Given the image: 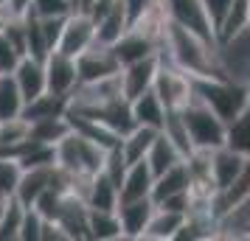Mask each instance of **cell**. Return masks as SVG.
Instances as JSON below:
<instances>
[{"label": "cell", "instance_id": "6da1fadb", "mask_svg": "<svg viewBox=\"0 0 250 241\" xmlns=\"http://www.w3.org/2000/svg\"><path fill=\"white\" fill-rule=\"evenodd\" d=\"M160 56L174 62L191 79H233L222 65L216 42L194 34V31H188V28H183L177 23H171V20H169V28H166Z\"/></svg>", "mask_w": 250, "mask_h": 241}, {"label": "cell", "instance_id": "7a4b0ae2", "mask_svg": "<svg viewBox=\"0 0 250 241\" xmlns=\"http://www.w3.org/2000/svg\"><path fill=\"white\" fill-rule=\"evenodd\" d=\"M194 93L225 124L250 107V87L242 79H194Z\"/></svg>", "mask_w": 250, "mask_h": 241}, {"label": "cell", "instance_id": "3957f363", "mask_svg": "<svg viewBox=\"0 0 250 241\" xmlns=\"http://www.w3.org/2000/svg\"><path fill=\"white\" fill-rule=\"evenodd\" d=\"M183 124L188 129V138H191L194 149H205L214 151L219 146H225V121L208 107V104L194 93V98L180 110Z\"/></svg>", "mask_w": 250, "mask_h": 241}, {"label": "cell", "instance_id": "277c9868", "mask_svg": "<svg viewBox=\"0 0 250 241\" xmlns=\"http://www.w3.org/2000/svg\"><path fill=\"white\" fill-rule=\"evenodd\" d=\"M54 149H57V166L65 168L68 174H73V177H93V174H99L104 166V154H107V149H102L99 143H93L87 138H82L79 132H73V129L59 140Z\"/></svg>", "mask_w": 250, "mask_h": 241}, {"label": "cell", "instance_id": "5b68a950", "mask_svg": "<svg viewBox=\"0 0 250 241\" xmlns=\"http://www.w3.org/2000/svg\"><path fill=\"white\" fill-rule=\"evenodd\" d=\"M152 90L158 93V98L163 101L166 110H183L194 98V79L186 70L177 68L174 62H169L166 56H160Z\"/></svg>", "mask_w": 250, "mask_h": 241}, {"label": "cell", "instance_id": "8992f818", "mask_svg": "<svg viewBox=\"0 0 250 241\" xmlns=\"http://www.w3.org/2000/svg\"><path fill=\"white\" fill-rule=\"evenodd\" d=\"M76 70H79V84H84V81H99L121 73V62L115 56L113 45H104L96 39L90 48H84L76 56Z\"/></svg>", "mask_w": 250, "mask_h": 241}, {"label": "cell", "instance_id": "52a82bcc", "mask_svg": "<svg viewBox=\"0 0 250 241\" xmlns=\"http://www.w3.org/2000/svg\"><path fill=\"white\" fill-rule=\"evenodd\" d=\"M93 42H96V20L87 12H70L65 25H62L57 51H62V54H68V56L76 59Z\"/></svg>", "mask_w": 250, "mask_h": 241}, {"label": "cell", "instance_id": "ba28073f", "mask_svg": "<svg viewBox=\"0 0 250 241\" xmlns=\"http://www.w3.org/2000/svg\"><path fill=\"white\" fill-rule=\"evenodd\" d=\"M45 84H48V93L70 98V93L76 90V84H79L76 59L54 48L45 56Z\"/></svg>", "mask_w": 250, "mask_h": 241}, {"label": "cell", "instance_id": "9c48e42d", "mask_svg": "<svg viewBox=\"0 0 250 241\" xmlns=\"http://www.w3.org/2000/svg\"><path fill=\"white\" fill-rule=\"evenodd\" d=\"M163 3H166V12H169L171 23H177L183 28L194 31V34L216 42V31L211 25V20H208V14H205L203 0H163Z\"/></svg>", "mask_w": 250, "mask_h": 241}, {"label": "cell", "instance_id": "30bf717a", "mask_svg": "<svg viewBox=\"0 0 250 241\" xmlns=\"http://www.w3.org/2000/svg\"><path fill=\"white\" fill-rule=\"evenodd\" d=\"M158 65H160V54L155 56H146V59H138V62H129L121 68V90L124 95L132 101L135 95L146 93L152 84H155V73H158Z\"/></svg>", "mask_w": 250, "mask_h": 241}, {"label": "cell", "instance_id": "8fae6325", "mask_svg": "<svg viewBox=\"0 0 250 241\" xmlns=\"http://www.w3.org/2000/svg\"><path fill=\"white\" fill-rule=\"evenodd\" d=\"M118 222H121V233L124 239L144 241V230H146L149 219L155 213V202L152 196L146 199H129V202H118Z\"/></svg>", "mask_w": 250, "mask_h": 241}, {"label": "cell", "instance_id": "7c38bea8", "mask_svg": "<svg viewBox=\"0 0 250 241\" xmlns=\"http://www.w3.org/2000/svg\"><path fill=\"white\" fill-rule=\"evenodd\" d=\"M17 87L23 93L25 104L34 101L37 95H42L48 90L45 84V59H34V56H23L17 62V68L12 70Z\"/></svg>", "mask_w": 250, "mask_h": 241}, {"label": "cell", "instance_id": "4fadbf2b", "mask_svg": "<svg viewBox=\"0 0 250 241\" xmlns=\"http://www.w3.org/2000/svg\"><path fill=\"white\" fill-rule=\"evenodd\" d=\"M152 183H155V174L149 171L146 160L129 163L124 180H121V188H118V202L146 199V196H152Z\"/></svg>", "mask_w": 250, "mask_h": 241}, {"label": "cell", "instance_id": "5bb4252c", "mask_svg": "<svg viewBox=\"0 0 250 241\" xmlns=\"http://www.w3.org/2000/svg\"><path fill=\"white\" fill-rule=\"evenodd\" d=\"M248 157H242L239 151L228 149V146H219V149L211 151V177H214L216 191H222L239 177V171L245 168Z\"/></svg>", "mask_w": 250, "mask_h": 241}, {"label": "cell", "instance_id": "9a60e30c", "mask_svg": "<svg viewBox=\"0 0 250 241\" xmlns=\"http://www.w3.org/2000/svg\"><path fill=\"white\" fill-rule=\"evenodd\" d=\"M113 51H115V56H118V62H121V68L129 65V62H138V59H146V56L160 54V48L155 45L149 37L135 31V28H126L124 34H121V39L113 45Z\"/></svg>", "mask_w": 250, "mask_h": 241}, {"label": "cell", "instance_id": "2e32d148", "mask_svg": "<svg viewBox=\"0 0 250 241\" xmlns=\"http://www.w3.org/2000/svg\"><path fill=\"white\" fill-rule=\"evenodd\" d=\"M51 171H54V166H48V168H23L17 191H14V199L23 207H31L51 188Z\"/></svg>", "mask_w": 250, "mask_h": 241}, {"label": "cell", "instance_id": "e0dca14e", "mask_svg": "<svg viewBox=\"0 0 250 241\" xmlns=\"http://www.w3.org/2000/svg\"><path fill=\"white\" fill-rule=\"evenodd\" d=\"M188 185H191V177H188V166L183 160V163H177V166H171L169 171H163V174L155 177V183H152V202L158 205V202L169 199V196L186 194Z\"/></svg>", "mask_w": 250, "mask_h": 241}, {"label": "cell", "instance_id": "ac0fdd59", "mask_svg": "<svg viewBox=\"0 0 250 241\" xmlns=\"http://www.w3.org/2000/svg\"><path fill=\"white\" fill-rule=\"evenodd\" d=\"M146 166H149V171L155 174H163V171H169L171 166H177V163H183L186 160V154H183L174 143H171L163 132H158L155 135V140H152V146H149V151H146Z\"/></svg>", "mask_w": 250, "mask_h": 241}, {"label": "cell", "instance_id": "d6986e66", "mask_svg": "<svg viewBox=\"0 0 250 241\" xmlns=\"http://www.w3.org/2000/svg\"><path fill=\"white\" fill-rule=\"evenodd\" d=\"M129 107H132V118H135V124H141V127L160 129L163 127V121H166V107H163V101L158 98V93L152 90V87H149L146 93L135 95V98L129 101Z\"/></svg>", "mask_w": 250, "mask_h": 241}, {"label": "cell", "instance_id": "ffe728a7", "mask_svg": "<svg viewBox=\"0 0 250 241\" xmlns=\"http://www.w3.org/2000/svg\"><path fill=\"white\" fill-rule=\"evenodd\" d=\"M183 219H186V213H180V210H166V207L155 205V213H152L146 230H144V239H149V241H174L177 230L183 227Z\"/></svg>", "mask_w": 250, "mask_h": 241}, {"label": "cell", "instance_id": "44dd1931", "mask_svg": "<svg viewBox=\"0 0 250 241\" xmlns=\"http://www.w3.org/2000/svg\"><path fill=\"white\" fill-rule=\"evenodd\" d=\"M126 28H129L126 6H124V0H115L110 6V12L104 14L102 20H96V39L104 42V45H115Z\"/></svg>", "mask_w": 250, "mask_h": 241}, {"label": "cell", "instance_id": "7402d4cb", "mask_svg": "<svg viewBox=\"0 0 250 241\" xmlns=\"http://www.w3.org/2000/svg\"><path fill=\"white\" fill-rule=\"evenodd\" d=\"M87 233L96 241H118L124 239L118 210H102V207H87Z\"/></svg>", "mask_w": 250, "mask_h": 241}, {"label": "cell", "instance_id": "603a6c76", "mask_svg": "<svg viewBox=\"0 0 250 241\" xmlns=\"http://www.w3.org/2000/svg\"><path fill=\"white\" fill-rule=\"evenodd\" d=\"M70 132V121L68 112L65 115H51V118H37L28 121V138L37 143H45V146H57L59 140Z\"/></svg>", "mask_w": 250, "mask_h": 241}, {"label": "cell", "instance_id": "cb8c5ba5", "mask_svg": "<svg viewBox=\"0 0 250 241\" xmlns=\"http://www.w3.org/2000/svg\"><path fill=\"white\" fill-rule=\"evenodd\" d=\"M248 28H250V0H233L228 14H225V20L216 28V45L239 37L242 31H248Z\"/></svg>", "mask_w": 250, "mask_h": 241}, {"label": "cell", "instance_id": "d4e9b609", "mask_svg": "<svg viewBox=\"0 0 250 241\" xmlns=\"http://www.w3.org/2000/svg\"><path fill=\"white\" fill-rule=\"evenodd\" d=\"M87 207H102V210H115L118 207V185L107 177L104 171L93 174L87 196H84Z\"/></svg>", "mask_w": 250, "mask_h": 241}, {"label": "cell", "instance_id": "484cf974", "mask_svg": "<svg viewBox=\"0 0 250 241\" xmlns=\"http://www.w3.org/2000/svg\"><path fill=\"white\" fill-rule=\"evenodd\" d=\"M158 132H160V129L141 127V124H138L132 132H126L124 138H121V154H124L126 166L146 157V151H149V146H152V140H155V135H158Z\"/></svg>", "mask_w": 250, "mask_h": 241}, {"label": "cell", "instance_id": "4316f807", "mask_svg": "<svg viewBox=\"0 0 250 241\" xmlns=\"http://www.w3.org/2000/svg\"><path fill=\"white\" fill-rule=\"evenodd\" d=\"M225 146L242 157H250V107L225 124Z\"/></svg>", "mask_w": 250, "mask_h": 241}, {"label": "cell", "instance_id": "83f0119b", "mask_svg": "<svg viewBox=\"0 0 250 241\" xmlns=\"http://www.w3.org/2000/svg\"><path fill=\"white\" fill-rule=\"evenodd\" d=\"M25 107V98L17 81H14L12 73H3L0 76V121H12V118H20Z\"/></svg>", "mask_w": 250, "mask_h": 241}, {"label": "cell", "instance_id": "f1b7e54d", "mask_svg": "<svg viewBox=\"0 0 250 241\" xmlns=\"http://www.w3.org/2000/svg\"><path fill=\"white\" fill-rule=\"evenodd\" d=\"M68 112V98L54 95V93H42L37 95L34 101H28L23 107V118L25 121H37V118H51V115H65Z\"/></svg>", "mask_w": 250, "mask_h": 241}, {"label": "cell", "instance_id": "f546056e", "mask_svg": "<svg viewBox=\"0 0 250 241\" xmlns=\"http://www.w3.org/2000/svg\"><path fill=\"white\" fill-rule=\"evenodd\" d=\"M23 140H28V121L23 115L12 121H0V154L3 157H12Z\"/></svg>", "mask_w": 250, "mask_h": 241}, {"label": "cell", "instance_id": "4dcf8cb0", "mask_svg": "<svg viewBox=\"0 0 250 241\" xmlns=\"http://www.w3.org/2000/svg\"><path fill=\"white\" fill-rule=\"evenodd\" d=\"M23 213H25V207L17 199H12L9 207H6V213H3V219H0V241H20Z\"/></svg>", "mask_w": 250, "mask_h": 241}, {"label": "cell", "instance_id": "1f68e13d", "mask_svg": "<svg viewBox=\"0 0 250 241\" xmlns=\"http://www.w3.org/2000/svg\"><path fill=\"white\" fill-rule=\"evenodd\" d=\"M20 163L14 160V157H3L0 154V196H9L12 199L14 191H17V183H20Z\"/></svg>", "mask_w": 250, "mask_h": 241}, {"label": "cell", "instance_id": "d6a6232c", "mask_svg": "<svg viewBox=\"0 0 250 241\" xmlns=\"http://www.w3.org/2000/svg\"><path fill=\"white\" fill-rule=\"evenodd\" d=\"M28 12L34 17H68L73 6H70V0H31Z\"/></svg>", "mask_w": 250, "mask_h": 241}, {"label": "cell", "instance_id": "836d02e7", "mask_svg": "<svg viewBox=\"0 0 250 241\" xmlns=\"http://www.w3.org/2000/svg\"><path fill=\"white\" fill-rule=\"evenodd\" d=\"M3 34L9 37V42H12L23 56L28 54V28H25V17H9Z\"/></svg>", "mask_w": 250, "mask_h": 241}, {"label": "cell", "instance_id": "e575fe53", "mask_svg": "<svg viewBox=\"0 0 250 241\" xmlns=\"http://www.w3.org/2000/svg\"><path fill=\"white\" fill-rule=\"evenodd\" d=\"M42 239V216L34 207H25L23 227H20V241H40Z\"/></svg>", "mask_w": 250, "mask_h": 241}, {"label": "cell", "instance_id": "d590c367", "mask_svg": "<svg viewBox=\"0 0 250 241\" xmlns=\"http://www.w3.org/2000/svg\"><path fill=\"white\" fill-rule=\"evenodd\" d=\"M20 59H23V54L9 42V37L0 31V73H12Z\"/></svg>", "mask_w": 250, "mask_h": 241}, {"label": "cell", "instance_id": "8d00e7d4", "mask_svg": "<svg viewBox=\"0 0 250 241\" xmlns=\"http://www.w3.org/2000/svg\"><path fill=\"white\" fill-rule=\"evenodd\" d=\"M230 3H233V0H203L205 14H208L211 25H214V31L219 28V23L225 20V14H228V9H230Z\"/></svg>", "mask_w": 250, "mask_h": 241}, {"label": "cell", "instance_id": "74e56055", "mask_svg": "<svg viewBox=\"0 0 250 241\" xmlns=\"http://www.w3.org/2000/svg\"><path fill=\"white\" fill-rule=\"evenodd\" d=\"M158 0H124V6H126V17H129V23L135 20V17H141V14L146 12L149 6H155Z\"/></svg>", "mask_w": 250, "mask_h": 241}, {"label": "cell", "instance_id": "f35d334b", "mask_svg": "<svg viewBox=\"0 0 250 241\" xmlns=\"http://www.w3.org/2000/svg\"><path fill=\"white\" fill-rule=\"evenodd\" d=\"M6 9H9L12 17H23L31 9V0H6Z\"/></svg>", "mask_w": 250, "mask_h": 241}, {"label": "cell", "instance_id": "ab89813d", "mask_svg": "<svg viewBox=\"0 0 250 241\" xmlns=\"http://www.w3.org/2000/svg\"><path fill=\"white\" fill-rule=\"evenodd\" d=\"M245 81H248V87H250V62H248V73H245Z\"/></svg>", "mask_w": 250, "mask_h": 241}, {"label": "cell", "instance_id": "60d3db41", "mask_svg": "<svg viewBox=\"0 0 250 241\" xmlns=\"http://www.w3.org/2000/svg\"><path fill=\"white\" fill-rule=\"evenodd\" d=\"M0 76H3V73H0Z\"/></svg>", "mask_w": 250, "mask_h": 241}]
</instances>
